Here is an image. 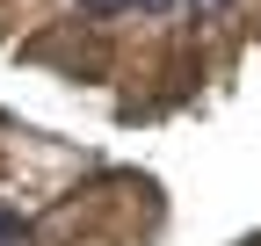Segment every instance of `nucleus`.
<instances>
[{
  "mask_svg": "<svg viewBox=\"0 0 261 246\" xmlns=\"http://www.w3.org/2000/svg\"><path fill=\"white\" fill-rule=\"evenodd\" d=\"M181 8H189L196 22H203V15H225V8H232V0H181Z\"/></svg>",
  "mask_w": 261,
  "mask_h": 246,
  "instance_id": "f257e3e1",
  "label": "nucleus"
},
{
  "mask_svg": "<svg viewBox=\"0 0 261 246\" xmlns=\"http://www.w3.org/2000/svg\"><path fill=\"white\" fill-rule=\"evenodd\" d=\"M130 8H145V15H174L181 0H130Z\"/></svg>",
  "mask_w": 261,
  "mask_h": 246,
  "instance_id": "f03ea898",
  "label": "nucleus"
},
{
  "mask_svg": "<svg viewBox=\"0 0 261 246\" xmlns=\"http://www.w3.org/2000/svg\"><path fill=\"white\" fill-rule=\"evenodd\" d=\"M80 8H94V15H116V8H130V0H80Z\"/></svg>",
  "mask_w": 261,
  "mask_h": 246,
  "instance_id": "7ed1b4c3",
  "label": "nucleus"
}]
</instances>
